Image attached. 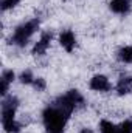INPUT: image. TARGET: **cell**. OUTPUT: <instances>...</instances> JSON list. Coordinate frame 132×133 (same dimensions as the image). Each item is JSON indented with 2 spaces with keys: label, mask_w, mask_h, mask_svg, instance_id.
<instances>
[{
  "label": "cell",
  "mask_w": 132,
  "mask_h": 133,
  "mask_svg": "<svg viewBox=\"0 0 132 133\" xmlns=\"http://www.w3.org/2000/svg\"><path fill=\"white\" fill-rule=\"evenodd\" d=\"M86 105L87 102L84 96L76 88H71L67 93L58 96L42 111V124L45 133H65V127L73 111L81 110Z\"/></svg>",
  "instance_id": "obj_1"
},
{
  "label": "cell",
  "mask_w": 132,
  "mask_h": 133,
  "mask_svg": "<svg viewBox=\"0 0 132 133\" xmlns=\"http://www.w3.org/2000/svg\"><path fill=\"white\" fill-rule=\"evenodd\" d=\"M20 105V101L17 96H5L2 101V125L6 133H20L22 124L17 122L16 113Z\"/></svg>",
  "instance_id": "obj_2"
},
{
  "label": "cell",
  "mask_w": 132,
  "mask_h": 133,
  "mask_svg": "<svg viewBox=\"0 0 132 133\" xmlns=\"http://www.w3.org/2000/svg\"><path fill=\"white\" fill-rule=\"evenodd\" d=\"M39 26H40V20L37 17L20 23L19 26H16L14 33L11 36V43L19 46V48H25L28 45V42L31 40V37L37 33Z\"/></svg>",
  "instance_id": "obj_3"
},
{
  "label": "cell",
  "mask_w": 132,
  "mask_h": 133,
  "mask_svg": "<svg viewBox=\"0 0 132 133\" xmlns=\"http://www.w3.org/2000/svg\"><path fill=\"white\" fill-rule=\"evenodd\" d=\"M89 88L92 91H97V93H107V91L112 90V84H110V81H109L107 76H104V74H95L90 79V82H89Z\"/></svg>",
  "instance_id": "obj_4"
},
{
  "label": "cell",
  "mask_w": 132,
  "mask_h": 133,
  "mask_svg": "<svg viewBox=\"0 0 132 133\" xmlns=\"http://www.w3.org/2000/svg\"><path fill=\"white\" fill-rule=\"evenodd\" d=\"M51 40H53V33H51V31L42 33L40 37H39V40L34 43L33 50H31V54H33V56H44V54L48 51V48H50V45H51Z\"/></svg>",
  "instance_id": "obj_5"
},
{
  "label": "cell",
  "mask_w": 132,
  "mask_h": 133,
  "mask_svg": "<svg viewBox=\"0 0 132 133\" xmlns=\"http://www.w3.org/2000/svg\"><path fill=\"white\" fill-rule=\"evenodd\" d=\"M115 91L118 96H126L132 93V76L131 74H121L117 81Z\"/></svg>",
  "instance_id": "obj_6"
},
{
  "label": "cell",
  "mask_w": 132,
  "mask_h": 133,
  "mask_svg": "<svg viewBox=\"0 0 132 133\" xmlns=\"http://www.w3.org/2000/svg\"><path fill=\"white\" fill-rule=\"evenodd\" d=\"M109 9H110L113 14L128 16L132 9L131 0H110V2H109Z\"/></svg>",
  "instance_id": "obj_7"
},
{
  "label": "cell",
  "mask_w": 132,
  "mask_h": 133,
  "mask_svg": "<svg viewBox=\"0 0 132 133\" xmlns=\"http://www.w3.org/2000/svg\"><path fill=\"white\" fill-rule=\"evenodd\" d=\"M59 45L65 50L67 53H71L76 46V36L71 30H64L59 34Z\"/></svg>",
  "instance_id": "obj_8"
},
{
  "label": "cell",
  "mask_w": 132,
  "mask_h": 133,
  "mask_svg": "<svg viewBox=\"0 0 132 133\" xmlns=\"http://www.w3.org/2000/svg\"><path fill=\"white\" fill-rule=\"evenodd\" d=\"M117 61L121 64H132V45H124L117 51Z\"/></svg>",
  "instance_id": "obj_9"
},
{
  "label": "cell",
  "mask_w": 132,
  "mask_h": 133,
  "mask_svg": "<svg viewBox=\"0 0 132 133\" xmlns=\"http://www.w3.org/2000/svg\"><path fill=\"white\" fill-rule=\"evenodd\" d=\"M98 127H99V133H118V125H115L109 119H101Z\"/></svg>",
  "instance_id": "obj_10"
},
{
  "label": "cell",
  "mask_w": 132,
  "mask_h": 133,
  "mask_svg": "<svg viewBox=\"0 0 132 133\" xmlns=\"http://www.w3.org/2000/svg\"><path fill=\"white\" fill-rule=\"evenodd\" d=\"M34 74L31 70H25V71H22L20 73V76H19V81H20V84L22 85H33L34 82Z\"/></svg>",
  "instance_id": "obj_11"
},
{
  "label": "cell",
  "mask_w": 132,
  "mask_h": 133,
  "mask_svg": "<svg viewBox=\"0 0 132 133\" xmlns=\"http://www.w3.org/2000/svg\"><path fill=\"white\" fill-rule=\"evenodd\" d=\"M33 88L36 91H45V88H47V81L44 79V77H36L33 82Z\"/></svg>",
  "instance_id": "obj_12"
},
{
  "label": "cell",
  "mask_w": 132,
  "mask_h": 133,
  "mask_svg": "<svg viewBox=\"0 0 132 133\" xmlns=\"http://www.w3.org/2000/svg\"><path fill=\"white\" fill-rule=\"evenodd\" d=\"M118 133H132V119H124L118 125Z\"/></svg>",
  "instance_id": "obj_13"
},
{
  "label": "cell",
  "mask_w": 132,
  "mask_h": 133,
  "mask_svg": "<svg viewBox=\"0 0 132 133\" xmlns=\"http://www.w3.org/2000/svg\"><path fill=\"white\" fill-rule=\"evenodd\" d=\"M19 3H20V0H2V11L14 9Z\"/></svg>",
  "instance_id": "obj_14"
},
{
  "label": "cell",
  "mask_w": 132,
  "mask_h": 133,
  "mask_svg": "<svg viewBox=\"0 0 132 133\" xmlns=\"http://www.w3.org/2000/svg\"><path fill=\"white\" fill-rule=\"evenodd\" d=\"M2 79H5V81H8L9 84H13V82L16 81V74H14L13 70H3V73H2Z\"/></svg>",
  "instance_id": "obj_15"
},
{
  "label": "cell",
  "mask_w": 132,
  "mask_h": 133,
  "mask_svg": "<svg viewBox=\"0 0 132 133\" xmlns=\"http://www.w3.org/2000/svg\"><path fill=\"white\" fill-rule=\"evenodd\" d=\"M79 133H93V130H92V129H89V127H84V129H81V130H79Z\"/></svg>",
  "instance_id": "obj_16"
},
{
  "label": "cell",
  "mask_w": 132,
  "mask_h": 133,
  "mask_svg": "<svg viewBox=\"0 0 132 133\" xmlns=\"http://www.w3.org/2000/svg\"><path fill=\"white\" fill-rule=\"evenodd\" d=\"M131 2H132V0H131Z\"/></svg>",
  "instance_id": "obj_17"
}]
</instances>
